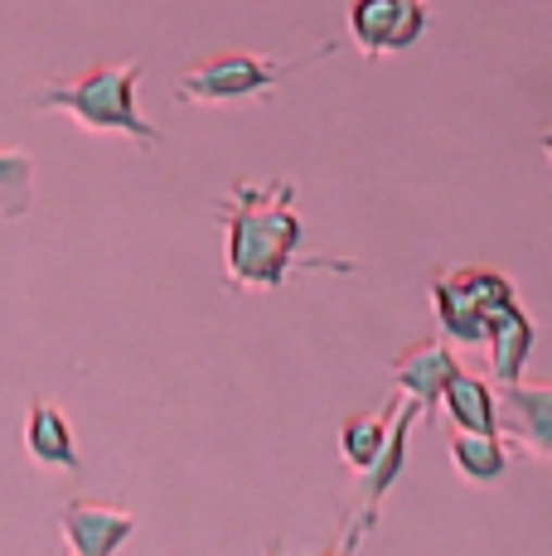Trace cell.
<instances>
[{"label":"cell","mask_w":552,"mask_h":556,"mask_svg":"<svg viewBox=\"0 0 552 556\" xmlns=\"http://www.w3.org/2000/svg\"><path fill=\"white\" fill-rule=\"evenodd\" d=\"M431 305H437V319H441V329L451 339H461V344H485L490 319H485V309L475 305V295L465 291L461 266L437 271V281H431Z\"/></svg>","instance_id":"obj_9"},{"label":"cell","mask_w":552,"mask_h":556,"mask_svg":"<svg viewBox=\"0 0 552 556\" xmlns=\"http://www.w3.org/2000/svg\"><path fill=\"white\" fill-rule=\"evenodd\" d=\"M146 63L126 59V63H98V68L78 73V78H49L29 92V102L45 112H63L92 136H126L141 151H151L161 136L155 126L141 116L136 106V83H141Z\"/></svg>","instance_id":"obj_2"},{"label":"cell","mask_w":552,"mask_h":556,"mask_svg":"<svg viewBox=\"0 0 552 556\" xmlns=\"http://www.w3.org/2000/svg\"><path fill=\"white\" fill-rule=\"evenodd\" d=\"M499 431H509L524 455L534 459H552V382H538L528 388L518 382H499Z\"/></svg>","instance_id":"obj_6"},{"label":"cell","mask_w":552,"mask_h":556,"mask_svg":"<svg viewBox=\"0 0 552 556\" xmlns=\"http://www.w3.org/2000/svg\"><path fill=\"white\" fill-rule=\"evenodd\" d=\"M441 412H446V421L461 426V431H499V397L480 378H471L465 368H455L451 382H446Z\"/></svg>","instance_id":"obj_11"},{"label":"cell","mask_w":552,"mask_h":556,"mask_svg":"<svg viewBox=\"0 0 552 556\" xmlns=\"http://www.w3.org/2000/svg\"><path fill=\"white\" fill-rule=\"evenodd\" d=\"M427 29V0H354L349 5V35L359 39L364 59L412 49Z\"/></svg>","instance_id":"obj_4"},{"label":"cell","mask_w":552,"mask_h":556,"mask_svg":"<svg viewBox=\"0 0 552 556\" xmlns=\"http://www.w3.org/2000/svg\"><path fill=\"white\" fill-rule=\"evenodd\" d=\"M25 451L35 465L45 469H73L78 475L83 459L73 451V426L63 421V412L49 397H35L29 402V416H25Z\"/></svg>","instance_id":"obj_8"},{"label":"cell","mask_w":552,"mask_h":556,"mask_svg":"<svg viewBox=\"0 0 552 556\" xmlns=\"http://www.w3.org/2000/svg\"><path fill=\"white\" fill-rule=\"evenodd\" d=\"M455 368H461V363H455V354L441 344V339H422V344L402 349V354L392 358V382L431 416L441 406V392H446V382H451Z\"/></svg>","instance_id":"obj_7"},{"label":"cell","mask_w":552,"mask_h":556,"mask_svg":"<svg viewBox=\"0 0 552 556\" xmlns=\"http://www.w3.org/2000/svg\"><path fill=\"white\" fill-rule=\"evenodd\" d=\"M296 189L286 185H238L223 199V276L233 291H272L296 266H330L349 271L344 262L301 256V218L291 208Z\"/></svg>","instance_id":"obj_1"},{"label":"cell","mask_w":552,"mask_h":556,"mask_svg":"<svg viewBox=\"0 0 552 556\" xmlns=\"http://www.w3.org/2000/svg\"><path fill=\"white\" fill-rule=\"evenodd\" d=\"M538 151H543V155H548V165H552V131H548V136H538Z\"/></svg>","instance_id":"obj_16"},{"label":"cell","mask_w":552,"mask_h":556,"mask_svg":"<svg viewBox=\"0 0 552 556\" xmlns=\"http://www.w3.org/2000/svg\"><path fill=\"white\" fill-rule=\"evenodd\" d=\"M388 426H392V402L378 406V412L349 416V421L339 426V459H344L354 475H359V469H368V465H374V455L384 451Z\"/></svg>","instance_id":"obj_13"},{"label":"cell","mask_w":552,"mask_h":556,"mask_svg":"<svg viewBox=\"0 0 552 556\" xmlns=\"http://www.w3.org/2000/svg\"><path fill=\"white\" fill-rule=\"evenodd\" d=\"M29 155L20 151H0V208L10 213V218H25L29 213Z\"/></svg>","instance_id":"obj_14"},{"label":"cell","mask_w":552,"mask_h":556,"mask_svg":"<svg viewBox=\"0 0 552 556\" xmlns=\"http://www.w3.org/2000/svg\"><path fill=\"white\" fill-rule=\"evenodd\" d=\"M461 276H465V291L475 295V305L485 309V319H494L504 305L518 301L514 281H509V276H499V271H490V266H461Z\"/></svg>","instance_id":"obj_15"},{"label":"cell","mask_w":552,"mask_h":556,"mask_svg":"<svg viewBox=\"0 0 552 556\" xmlns=\"http://www.w3.org/2000/svg\"><path fill=\"white\" fill-rule=\"evenodd\" d=\"M485 344H490V368H494L499 382H518V378H524V363H528V354H534V319L518 309V301L504 305L490 319Z\"/></svg>","instance_id":"obj_10"},{"label":"cell","mask_w":552,"mask_h":556,"mask_svg":"<svg viewBox=\"0 0 552 556\" xmlns=\"http://www.w3.org/2000/svg\"><path fill=\"white\" fill-rule=\"evenodd\" d=\"M59 532L73 556H112L136 532V518L131 508L102 504V498H68L59 508Z\"/></svg>","instance_id":"obj_5"},{"label":"cell","mask_w":552,"mask_h":556,"mask_svg":"<svg viewBox=\"0 0 552 556\" xmlns=\"http://www.w3.org/2000/svg\"><path fill=\"white\" fill-rule=\"evenodd\" d=\"M335 53V39H325L321 49L301 53V59H262V53H248V49H223L214 59L195 63L189 73H179L175 83V102L179 106H218V102H242V98H262L267 88H276L281 78L301 73L305 63L315 59H330Z\"/></svg>","instance_id":"obj_3"},{"label":"cell","mask_w":552,"mask_h":556,"mask_svg":"<svg viewBox=\"0 0 552 556\" xmlns=\"http://www.w3.org/2000/svg\"><path fill=\"white\" fill-rule=\"evenodd\" d=\"M451 465L461 469V479L471 484H499L509 475V451L499 441V431H461L451 435Z\"/></svg>","instance_id":"obj_12"}]
</instances>
